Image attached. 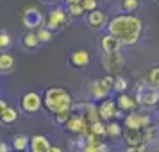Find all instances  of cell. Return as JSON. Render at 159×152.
<instances>
[{
    "mask_svg": "<svg viewBox=\"0 0 159 152\" xmlns=\"http://www.w3.org/2000/svg\"><path fill=\"white\" fill-rule=\"evenodd\" d=\"M136 99L139 100L141 106H147V108L157 106V104H159V88H154L152 84L139 86V88H138Z\"/></svg>",
    "mask_w": 159,
    "mask_h": 152,
    "instance_id": "8992f818",
    "label": "cell"
},
{
    "mask_svg": "<svg viewBox=\"0 0 159 152\" xmlns=\"http://www.w3.org/2000/svg\"><path fill=\"white\" fill-rule=\"evenodd\" d=\"M50 141L43 134H36L30 138V152H48L50 150Z\"/></svg>",
    "mask_w": 159,
    "mask_h": 152,
    "instance_id": "2e32d148",
    "label": "cell"
},
{
    "mask_svg": "<svg viewBox=\"0 0 159 152\" xmlns=\"http://www.w3.org/2000/svg\"><path fill=\"white\" fill-rule=\"evenodd\" d=\"M82 152H107V145L104 143V141L98 145H84Z\"/></svg>",
    "mask_w": 159,
    "mask_h": 152,
    "instance_id": "4dcf8cb0",
    "label": "cell"
},
{
    "mask_svg": "<svg viewBox=\"0 0 159 152\" xmlns=\"http://www.w3.org/2000/svg\"><path fill=\"white\" fill-rule=\"evenodd\" d=\"M77 2H82V0H66V6L68 4H77Z\"/></svg>",
    "mask_w": 159,
    "mask_h": 152,
    "instance_id": "8d00e7d4",
    "label": "cell"
},
{
    "mask_svg": "<svg viewBox=\"0 0 159 152\" xmlns=\"http://www.w3.org/2000/svg\"><path fill=\"white\" fill-rule=\"evenodd\" d=\"M89 131L95 132V134H98V136H106L107 134V125H104V120H98V122L89 125Z\"/></svg>",
    "mask_w": 159,
    "mask_h": 152,
    "instance_id": "cb8c5ba5",
    "label": "cell"
},
{
    "mask_svg": "<svg viewBox=\"0 0 159 152\" xmlns=\"http://www.w3.org/2000/svg\"><path fill=\"white\" fill-rule=\"evenodd\" d=\"M43 2H48V4H50V2H54V0H43Z\"/></svg>",
    "mask_w": 159,
    "mask_h": 152,
    "instance_id": "74e56055",
    "label": "cell"
},
{
    "mask_svg": "<svg viewBox=\"0 0 159 152\" xmlns=\"http://www.w3.org/2000/svg\"><path fill=\"white\" fill-rule=\"evenodd\" d=\"M48 152H63V149H61V147H56V145H52Z\"/></svg>",
    "mask_w": 159,
    "mask_h": 152,
    "instance_id": "d590c367",
    "label": "cell"
},
{
    "mask_svg": "<svg viewBox=\"0 0 159 152\" xmlns=\"http://www.w3.org/2000/svg\"><path fill=\"white\" fill-rule=\"evenodd\" d=\"M80 4L84 6L86 13H91V11H95V9H98V0H82Z\"/></svg>",
    "mask_w": 159,
    "mask_h": 152,
    "instance_id": "1f68e13d",
    "label": "cell"
},
{
    "mask_svg": "<svg viewBox=\"0 0 159 152\" xmlns=\"http://www.w3.org/2000/svg\"><path fill=\"white\" fill-rule=\"evenodd\" d=\"M106 2H107V0H106Z\"/></svg>",
    "mask_w": 159,
    "mask_h": 152,
    "instance_id": "f35d334b",
    "label": "cell"
},
{
    "mask_svg": "<svg viewBox=\"0 0 159 152\" xmlns=\"http://www.w3.org/2000/svg\"><path fill=\"white\" fill-rule=\"evenodd\" d=\"M13 68H15V58L7 52H2V56H0V70H2V73L11 72Z\"/></svg>",
    "mask_w": 159,
    "mask_h": 152,
    "instance_id": "ffe728a7",
    "label": "cell"
},
{
    "mask_svg": "<svg viewBox=\"0 0 159 152\" xmlns=\"http://www.w3.org/2000/svg\"><path fill=\"white\" fill-rule=\"evenodd\" d=\"M9 45H11V36H9L6 30H2V32H0V47H2V50L7 48Z\"/></svg>",
    "mask_w": 159,
    "mask_h": 152,
    "instance_id": "d6a6232c",
    "label": "cell"
},
{
    "mask_svg": "<svg viewBox=\"0 0 159 152\" xmlns=\"http://www.w3.org/2000/svg\"><path fill=\"white\" fill-rule=\"evenodd\" d=\"M123 152H147V143L134 145V147H127Z\"/></svg>",
    "mask_w": 159,
    "mask_h": 152,
    "instance_id": "836d02e7",
    "label": "cell"
},
{
    "mask_svg": "<svg viewBox=\"0 0 159 152\" xmlns=\"http://www.w3.org/2000/svg\"><path fill=\"white\" fill-rule=\"evenodd\" d=\"M107 32L118 38L122 45H136L143 32V22L132 13H122L107 22Z\"/></svg>",
    "mask_w": 159,
    "mask_h": 152,
    "instance_id": "6da1fadb",
    "label": "cell"
},
{
    "mask_svg": "<svg viewBox=\"0 0 159 152\" xmlns=\"http://www.w3.org/2000/svg\"><path fill=\"white\" fill-rule=\"evenodd\" d=\"M23 25H25V29L29 30H38L39 27H43V23L47 22L41 15V11L36 7H25L23 11V18H22Z\"/></svg>",
    "mask_w": 159,
    "mask_h": 152,
    "instance_id": "ba28073f",
    "label": "cell"
},
{
    "mask_svg": "<svg viewBox=\"0 0 159 152\" xmlns=\"http://www.w3.org/2000/svg\"><path fill=\"white\" fill-rule=\"evenodd\" d=\"M38 38L41 39V43H47V41H52V30L48 29V27H39V29L36 30Z\"/></svg>",
    "mask_w": 159,
    "mask_h": 152,
    "instance_id": "83f0119b",
    "label": "cell"
},
{
    "mask_svg": "<svg viewBox=\"0 0 159 152\" xmlns=\"http://www.w3.org/2000/svg\"><path fill=\"white\" fill-rule=\"evenodd\" d=\"M138 106H139V100H138L136 97H130L127 93H122L118 97V108L122 109V111L130 113V111H136Z\"/></svg>",
    "mask_w": 159,
    "mask_h": 152,
    "instance_id": "e0dca14e",
    "label": "cell"
},
{
    "mask_svg": "<svg viewBox=\"0 0 159 152\" xmlns=\"http://www.w3.org/2000/svg\"><path fill=\"white\" fill-rule=\"evenodd\" d=\"M89 59H91V56H89V52L88 50H75L70 54V65L73 66V68H84V66L89 63Z\"/></svg>",
    "mask_w": 159,
    "mask_h": 152,
    "instance_id": "9a60e30c",
    "label": "cell"
},
{
    "mask_svg": "<svg viewBox=\"0 0 159 152\" xmlns=\"http://www.w3.org/2000/svg\"><path fill=\"white\" fill-rule=\"evenodd\" d=\"M156 136H157V131H156V127H152V125H148V127H145L143 129V143H152L154 140H156Z\"/></svg>",
    "mask_w": 159,
    "mask_h": 152,
    "instance_id": "d4e9b609",
    "label": "cell"
},
{
    "mask_svg": "<svg viewBox=\"0 0 159 152\" xmlns=\"http://www.w3.org/2000/svg\"><path fill=\"white\" fill-rule=\"evenodd\" d=\"M109 91H111V88H109L102 79H97L89 84V95L93 97L95 100H104V99H107Z\"/></svg>",
    "mask_w": 159,
    "mask_h": 152,
    "instance_id": "7c38bea8",
    "label": "cell"
},
{
    "mask_svg": "<svg viewBox=\"0 0 159 152\" xmlns=\"http://www.w3.org/2000/svg\"><path fill=\"white\" fill-rule=\"evenodd\" d=\"M107 16L104 11L100 9H95L91 13H88L86 15V23L91 27V29H98V27H104V25H107Z\"/></svg>",
    "mask_w": 159,
    "mask_h": 152,
    "instance_id": "5bb4252c",
    "label": "cell"
},
{
    "mask_svg": "<svg viewBox=\"0 0 159 152\" xmlns=\"http://www.w3.org/2000/svg\"><path fill=\"white\" fill-rule=\"evenodd\" d=\"M98 111H100V118L104 120V122L113 120V118H118V116L122 115V113H120L122 109L118 108V104H116L115 100H111V99L102 100V104L98 106Z\"/></svg>",
    "mask_w": 159,
    "mask_h": 152,
    "instance_id": "30bf717a",
    "label": "cell"
},
{
    "mask_svg": "<svg viewBox=\"0 0 159 152\" xmlns=\"http://www.w3.org/2000/svg\"><path fill=\"white\" fill-rule=\"evenodd\" d=\"M125 65V58H123L122 50L118 52H109V54H104L102 56V66L104 70H107L111 75H118L120 70Z\"/></svg>",
    "mask_w": 159,
    "mask_h": 152,
    "instance_id": "5b68a950",
    "label": "cell"
},
{
    "mask_svg": "<svg viewBox=\"0 0 159 152\" xmlns=\"http://www.w3.org/2000/svg\"><path fill=\"white\" fill-rule=\"evenodd\" d=\"M43 106H45L43 95H39L38 91H27V93L22 97V100H20V108H22V111L27 113V115L38 113Z\"/></svg>",
    "mask_w": 159,
    "mask_h": 152,
    "instance_id": "3957f363",
    "label": "cell"
},
{
    "mask_svg": "<svg viewBox=\"0 0 159 152\" xmlns=\"http://www.w3.org/2000/svg\"><path fill=\"white\" fill-rule=\"evenodd\" d=\"M127 86H129L127 79H125V77H122V75H116V79H115V91L123 93V91L127 90Z\"/></svg>",
    "mask_w": 159,
    "mask_h": 152,
    "instance_id": "f546056e",
    "label": "cell"
},
{
    "mask_svg": "<svg viewBox=\"0 0 159 152\" xmlns=\"http://www.w3.org/2000/svg\"><path fill=\"white\" fill-rule=\"evenodd\" d=\"M125 127H136V129H145L152 125V118L148 113H138V111H130L123 120Z\"/></svg>",
    "mask_w": 159,
    "mask_h": 152,
    "instance_id": "9c48e42d",
    "label": "cell"
},
{
    "mask_svg": "<svg viewBox=\"0 0 159 152\" xmlns=\"http://www.w3.org/2000/svg\"><path fill=\"white\" fill-rule=\"evenodd\" d=\"M0 152H9V145L7 143H0Z\"/></svg>",
    "mask_w": 159,
    "mask_h": 152,
    "instance_id": "e575fe53",
    "label": "cell"
},
{
    "mask_svg": "<svg viewBox=\"0 0 159 152\" xmlns=\"http://www.w3.org/2000/svg\"><path fill=\"white\" fill-rule=\"evenodd\" d=\"M123 141L127 147H134V145L143 143V129H136V127H125L122 132Z\"/></svg>",
    "mask_w": 159,
    "mask_h": 152,
    "instance_id": "8fae6325",
    "label": "cell"
},
{
    "mask_svg": "<svg viewBox=\"0 0 159 152\" xmlns=\"http://www.w3.org/2000/svg\"><path fill=\"white\" fill-rule=\"evenodd\" d=\"M0 113H2V122L4 123H15L18 118V111L13 106H9L6 100H0Z\"/></svg>",
    "mask_w": 159,
    "mask_h": 152,
    "instance_id": "ac0fdd59",
    "label": "cell"
},
{
    "mask_svg": "<svg viewBox=\"0 0 159 152\" xmlns=\"http://www.w3.org/2000/svg\"><path fill=\"white\" fill-rule=\"evenodd\" d=\"M65 127L77 136H86L89 132V122L84 116V113H79V111H73V115L70 116V120L66 122Z\"/></svg>",
    "mask_w": 159,
    "mask_h": 152,
    "instance_id": "277c9868",
    "label": "cell"
},
{
    "mask_svg": "<svg viewBox=\"0 0 159 152\" xmlns=\"http://www.w3.org/2000/svg\"><path fill=\"white\" fill-rule=\"evenodd\" d=\"M43 102L47 111H50L52 115H56L59 111H65V109H73L72 95L68 93V90L61 86L47 88V91L43 93Z\"/></svg>",
    "mask_w": 159,
    "mask_h": 152,
    "instance_id": "7a4b0ae2",
    "label": "cell"
},
{
    "mask_svg": "<svg viewBox=\"0 0 159 152\" xmlns=\"http://www.w3.org/2000/svg\"><path fill=\"white\" fill-rule=\"evenodd\" d=\"M72 115H73V109H65V111L56 113V115H54V120H56L57 123H61V125H66V122L70 120Z\"/></svg>",
    "mask_w": 159,
    "mask_h": 152,
    "instance_id": "603a6c76",
    "label": "cell"
},
{
    "mask_svg": "<svg viewBox=\"0 0 159 152\" xmlns=\"http://www.w3.org/2000/svg\"><path fill=\"white\" fill-rule=\"evenodd\" d=\"M148 84H152L154 88H159V65L150 68V72H148Z\"/></svg>",
    "mask_w": 159,
    "mask_h": 152,
    "instance_id": "4316f807",
    "label": "cell"
},
{
    "mask_svg": "<svg viewBox=\"0 0 159 152\" xmlns=\"http://www.w3.org/2000/svg\"><path fill=\"white\" fill-rule=\"evenodd\" d=\"M122 41L118 39L116 36H113V34H106V36H102L100 38V48L104 54H109V52H118V50H122Z\"/></svg>",
    "mask_w": 159,
    "mask_h": 152,
    "instance_id": "4fadbf2b",
    "label": "cell"
},
{
    "mask_svg": "<svg viewBox=\"0 0 159 152\" xmlns=\"http://www.w3.org/2000/svg\"><path fill=\"white\" fill-rule=\"evenodd\" d=\"M27 147H30V140L25 134H16L15 138H13V149H15L16 152H23Z\"/></svg>",
    "mask_w": 159,
    "mask_h": 152,
    "instance_id": "44dd1931",
    "label": "cell"
},
{
    "mask_svg": "<svg viewBox=\"0 0 159 152\" xmlns=\"http://www.w3.org/2000/svg\"><path fill=\"white\" fill-rule=\"evenodd\" d=\"M122 9L125 13H136L139 9V0H122Z\"/></svg>",
    "mask_w": 159,
    "mask_h": 152,
    "instance_id": "484cf974",
    "label": "cell"
},
{
    "mask_svg": "<svg viewBox=\"0 0 159 152\" xmlns=\"http://www.w3.org/2000/svg\"><path fill=\"white\" fill-rule=\"evenodd\" d=\"M39 43H41V39L38 38V34L34 30H29V32L23 34V38H22V45H23L25 50H36L38 47H39Z\"/></svg>",
    "mask_w": 159,
    "mask_h": 152,
    "instance_id": "d6986e66",
    "label": "cell"
},
{
    "mask_svg": "<svg viewBox=\"0 0 159 152\" xmlns=\"http://www.w3.org/2000/svg\"><path fill=\"white\" fill-rule=\"evenodd\" d=\"M122 127L118 125L116 122H109L107 123V136H111V138H118V136H122Z\"/></svg>",
    "mask_w": 159,
    "mask_h": 152,
    "instance_id": "f1b7e54d",
    "label": "cell"
},
{
    "mask_svg": "<svg viewBox=\"0 0 159 152\" xmlns=\"http://www.w3.org/2000/svg\"><path fill=\"white\" fill-rule=\"evenodd\" d=\"M68 11H65L63 7H54L47 16V22H45V27H48L50 30H57L63 29L68 25Z\"/></svg>",
    "mask_w": 159,
    "mask_h": 152,
    "instance_id": "52a82bcc",
    "label": "cell"
},
{
    "mask_svg": "<svg viewBox=\"0 0 159 152\" xmlns=\"http://www.w3.org/2000/svg\"><path fill=\"white\" fill-rule=\"evenodd\" d=\"M68 15H70V18H82L84 15H88L86 13V9H84V6L80 4V2H77V4H68Z\"/></svg>",
    "mask_w": 159,
    "mask_h": 152,
    "instance_id": "7402d4cb",
    "label": "cell"
}]
</instances>
